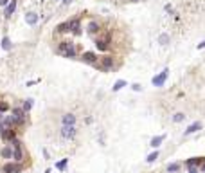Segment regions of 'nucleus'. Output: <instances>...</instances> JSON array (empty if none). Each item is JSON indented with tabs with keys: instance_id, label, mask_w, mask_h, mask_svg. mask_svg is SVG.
<instances>
[{
	"instance_id": "obj_8",
	"label": "nucleus",
	"mask_w": 205,
	"mask_h": 173,
	"mask_svg": "<svg viewBox=\"0 0 205 173\" xmlns=\"http://www.w3.org/2000/svg\"><path fill=\"white\" fill-rule=\"evenodd\" d=\"M76 121H78V117L70 112L61 116V124H65V126H76Z\"/></svg>"
},
{
	"instance_id": "obj_31",
	"label": "nucleus",
	"mask_w": 205,
	"mask_h": 173,
	"mask_svg": "<svg viewBox=\"0 0 205 173\" xmlns=\"http://www.w3.org/2000/svg\"><path fill=\"white\" fill-rule=\"evenodd\" d=\"M198 49H205V40H203V41H200V43H198Z\"/></svg>"
},
{
	"instance_id": "obj_1",
	"label": "nucleus",
	"mask_w": 205,
	"mask_h": 173,
	"mask_svg": "<svg viewBox=\"0 0 205 173\" xmlns=\"http://www.w3.org/2000/svg\"><path fill=\"white\" fill-rule=\"evenodd\" d=\"M58 54H61L63 58H76L78 56V51H76V45L72 41H59V45H58Z\"/></svg>"
},
{
	"instance_id": "obj_36",
	"label": "nucleus",
	"mask_w": 205,
	"mask_h": 173,
	"mask_svg": "<svg viewBox=\"0 0 205 173\" xmlns=\"http://www.w3.org/2000/svg\"><path fill=\"white\" fill-rule=\"evenodd\" d=\"M131 2H139V0H131Z\"/></svg>"
},
{
	"instance_id": "obj_3",
	"label": "nucleus",
	"mask_w": 205,
	"mask_h": 173,
	"mask_svg": "<svg viewBox=\"0 0 205 173\" xmlns=\"http://www.w3.org/2000/svg\"><path fill=\"white\" fill-rule=\"evenodd\" d=\"M110 41H112L110 34L103 33V34H99V36L96 38V47H97L99 51H108V49H110Z\"/></svg>"
},
{
	"instance_id": "obj_11",
	"label": "nucleus",
	"mask_w": 205,
	"mask_h": 173,
	"mask_svg": "<svg viewBox=\"0 0 205 173\" xmlns=\"http://www.w3.org/2000/svg\"><path fill=\"white\" fill-rule=\"evenodd\" d=\"M203 161H205V157H193V159H187V161H185V166H187V168H196V166H201Z\"/></svg>"
},
{
	"instance_id": "obj_5",
	"label": "nucleus",
	"mask_w": 205,
	"mask_h": 173,
	"mask_svg": "<svg viewBox=\"0 0 205 173\" xmlns=\"http://www.w3.org/2000/svg\"><path fill=\"white\" fill-rule=\"evenodd\" d=\"M13 161H14V162L24 161V150H22V142H20L18 139L13 141Z\"/></svg>"
},
{
	"instance_id": "obj_15",
	"label": "nucleus",
	"mask_w": 205,
	"mask_h": 173,
	"mask_svg": "<svg viewBox=\"0 0 205 173\" xmlns=\"http://www.w3.org/2000/svg\"><path fill=\"white\" fill-rule=\"evenodd\" d=\"M180 169H182V164H180V162H171V164H167L166 173H180Z\"/></svg>"
},
{
	"instance_id": "obj_19",
	"label": "nucleus",
	"mask_w": 205,
	"mask_h": 173,
	"mask_svg": "<svg viewBox=\"0 0 205 173\" xmlns=\"http://www.w3.org/2000/svg\"><path fill=\"white\" fill-rule=\"evenodd\" d=\"M0 153H2L4 159H13V148H11V146H6V148H2Z\"/></svg>"
},
{
	"instance_id": "obj_14",
	"label": "nucleus",
	"mask_w": 205,
	"mask_h": 173,
	"mask_svg": "<svg viewBox=\"0 0 205 173\" xmlns=\"http://www.w3.org/2000/svg\"><path fill=\"white\" fill-rule=\"evenodd\" d=\"M86 31H88L90 34H97V33L101 31L99 22H90V24H88V27H86Z\"/></svg>"
},
{
	"instance_id": "obj_35",
	"label": "nucleus",
	"mask_w": 205,
	"mask_h": 173,
	"mask_svg": "<svg viewBox=\"0 0 205 173\" xmlns=\"http://www.w3.org/2000/svg\"><path fill=\"white\" fill-rule=\"evenodd\" d=\"M2 119H4V117H2V112H0V123H2Z\"/></svg>"
},
{
	"instance_id": "obj_25",
	"label": "nucleus",
	"mask_w": 205,
	"mask_h": 173,
	"mask_svg": "<svg viewBox=\"0 0 205 173\" xmlns=\"http://www.w3.org/2000/svg\"><path fill=\"white\" fill-rule=\"evenodd\" d=\"M67 164H68V159H63V161H59V162L56 164V168H58L59 171H63V169L67 168Z\"/></svg>"
},
{
	"instance_id": "obj_13",
	"label": "nucleus",
	"mask_w": 205,
	"mask_h": 173,
	"mask_svg": "<svg viewBox=\"0 0 205 173\" xmlns=\"http://www.w3.org/2000/svg\"><path fill=\"white\" fill-rule=\"evenodd\" d=\"M2 137H4V141H14L16 139V132L13 128H6L2 132Z\"/></svg>"
},
{
	"instance_id": "obj_20",
	"label": "nucleus",
	"mask_w": 205,
	"mask_h": 173,
	"mask_svg": "<svg viewBox=\"0 0 205 173\" xmlns=\"http://www.w3.org/2000/svg\"><path fill=\"white\" fill-rule=\"evenodd\" d=\"M70 31V25H68V22H63V24H59L56 27V33H68Z\"/></svg>"
},
{
	"instance_id": "obj_12",
	"label": "nucleus",
	"mask_w": 205,
	"mask_h": 173,
	"mask_svg": "<svg viewBox=\"0 0 205 173\" xmlns=\"http://www.w3.org/2000/svg\"><path fill=\"white\" fill-rule=\"evenodd\" d=\"M198 130H201V123L200 121H196V123H193V124H189L187 128H185V135H191V134H194V132H198Z\"/></svg>"
},
{
	"instance_id": "obj_30",
	"label": "nucleus",
	"mask_w": 205,
	"mask_h": 173,
	"mask_svg": "<svg viewBox=\"0 0 205 173\" xmlns=\"http://www.w3.org/2000/svg\"><path fill=\"white\" fill-rule=\"evenodd\" d=\"M9 2H11V0H0V7H6Z\"/></svg>"
},
{
	"instance_id": "obj_10",
	"label": "nucleus",
	"mask_w": 205,
	"mask_h": 173,
	"mask_svg": "<svg viewBox=\"0 0 205 173\" xmlns=\"http://www.w3.org/2000/svg\"><path fill=\"white\" fill-rule=\"evenodd\" d=\"M2 169H4V173H20V171L24 169V168H22L20 164H13V162H7V164L2 168Z\"/></svg>"
},
{
	"instance_id": "obj_32",
	"label": "nucleus",
	"mask_w": 205,
	"mask_h": 173,
	"mask_svg": "<svg viewBox=\"0 0 205 173\" xmlns=\"http://www.w3.org/2000/svg\"><path fill=\"white\" fill-rule=\"evenodd\" d=\"M200 171H201V173H205V161L201 162V166H200Z\"/></svg>"
},
{
	"instance_id": "obj_22",
	"label": "nucleus",
	"mask_w": 205,
	"mask_h": 173,
	"mask_svg": "<svg viewBox=\"0 0 205 173\" xmlns=\"http://www.w3.org/2000/svg\"><path fill=\"white\" fill-rule=\"evenodd\" d=\"M122 86H126V81H124V79H119V81H115V85H113V89H112V90H113V92H117V90L122 89Z\"/></svg>"
},
{
	"instance_id": "obj_28",
	"label": "nucleus",
	"mask_w": 205,
	"mask_h": 173,
	"mask_svg": "<svg viewBox=\"0 0 205 173\" xmlns=\"http://www.w3.org/2000/svg\"><path fill=\"white\" fill-rule=\"evenodd\" d=\"M7 110H9V105H7L6 101H2V103H0V112L4 114V112H7Z\"/></svg>"
},
{
	"instance_id": "obj_16",
	"label": "nucleus",
	"mask_w": 205,
	"mask_h": 173,
	"mask_svg": "<svg viewBox=\"0 0 205 173\" xmlns=\"http://www.w3.org/2000/svg\"><path fill=\"white\" fill-rule=\"evenodd\" d=\"M14 9H16V0H11V2L6 6V11H4V15H6V18H9L13 13H14Z\"/></svg>"
},
{
	"instance_id": "obj_9",
	"label": "nucleus",
	"mask_w": 205,
	"mask_h": 173,
	"mask_svg": "<svg viewBox=\"0 0 205 173\" xmlns=\"http://www.w3.org/2000/svg\"><path fill=\"white\" fill-rule=\"evenodd\" d=\"M68 25H70V33H74V34H81V24H79V18L68 20Z\"/></svg>"
},
{
	"instance_id": "obj_21",
	"label": "nucleus",
	"mask_w": 205,
	"mask_h": 173,
	"mask_svg": "<svg viewBox=\"0 0 205 173\" xmlns=\"http://www.w3.org/2000/svg\"><path fill=\"white\" fill-rule=\"evenodd\" d=\"M11 47H13V45H11V40H9L7 36H4V38H2V49H4V51H11Z\"/></svg>"
},
{
	"instance_id": "obj_23",
	"label": "nucleus",
	"mask_w": 205,
	"mask_h": 173,
	"mask_svg": "<svg viewBox=\"0 0 205 173\" xmlns=\"http://www.w3.org/2000/svg\"><path fill=\"white\" fill-rule=\"evenodd\" d=\"M158 43H160V45H167L169 43V34H160L158 36Z\"/></svg>"
},
{
	"instance_id": "obj_27",
	"label": "nucleus",
	"mask_w": 205,
	"mask_h": 173,
	"mask_svg": "<svg viewBox=\"0 0 205 173\" xmlns=\"http://www.w3.org/2000/svg\"><path fill=\"white\" fill-rule=\"evenodd\" d=\"M184 119H185V116L182 114V112H180V114H175V116H173V121H175V123H182Z\"/></svg>"
},
{
	"instance_id": "obj_29",
	"label": "nucleus",
	"mask_w": 205,
	"mask_h": 173,
	"mask_svg": "<svg viewBox=\"0 0 205 173\" xmlns=\"http://www.w3.org/2000/svg\"><path fill=\"white\" fill-rule=\"evenodd\" d=\"M131 89H133V90H137V92H141V90H142V86H141L139 83H135V85L131 86Z\"/></svg>"
},
{
	"instance_id": "obj_37",
	"label": "nucleus",
	"mask_w": 205,
	"mask_h": 173,
	"mask_svg": "<svg viewBox=\"0 0 205 173\" xmlns=\"http://www.w3.org/2000/svg\"><path fill=\"white\" fill-rule=\"evenodd\" d=\"M0 171H2V169H0Z\"/></svg>"
},
{
	"instance_id": "obj_7",
	"label": "nucleus",
	"mask_w": 205,
	"mask_h": 173,
	"mask_svg": "<svg viewBox=\"0 0 205 173\" xmlns=\"http://www.w3.org/2000/svg\"><path fill=\"white\" fill-rule=\"evenodd\" d=\"M81 60H83L85 63H90V65H97V61H99V58H97V54H96V52H90V51H86V52H83V56H81Z\"/></svg>"
},
{
	"instance_id": "obj_24",
	"label": "nucleus",
	"mask_w": 205,
	"mask_h": 173,
	"mask_svg": "<svg viewBox=\"0 0 205 173\" xmlns=\"http://www.w3.org/2000/svg\"><path fill=\"white\" fill-rule=\"evenodd\" d=\"M22 108H24V110H25V114L31 110V108H33V99H25L24 101V105H22Z\"/></svg>"
},
{
	"instance_id": "obj_17",
	"label": "nucleus",
	"mask_w": 205,
	"mask_h": 173,
	"mask_svg": "<svg viewBox=\"0 0 205 173\" xmlns=\"http://www.w3.org/2000/svg\"><path fill=\"white\" fill-rule=\"evenodd\" d=\"M164 141H166V134H164V135H156V137H153V139H151L149 146H153V148H158V146H160Z\"/></svg>"
},
{
	"instance_id": "obj_6",
	"label": "nucleus",
	"mask_w": 205,
	"mask_h": 173,
	"mask_svg": "<svg viewBox=\"0 0 205 173\" xmlns=\"http://www.w3.org/2000/svg\"><path fill=\"white\" fill-rule=\"evenodd\" d=\"M167 74H169V71L164 69L162 72H158V74L151 79V83H153L155 86H164V83H166V79H167Z\"/></svg>"
},
{
	"instance_id": "obj_2",
	"label": "nucleus",
	"mask_w": 205,
	"mask_h": 173,
	"mask_svg": "<svg viewBox=\"0 0 205 173\" xmlns=\"http://www.w3.org/2000/svg\"><path fill=\"white\" fill-rule=\"evenodd\" d=\"M96 67L99 69V71H103V72H108V71H112V69H115V58L113 56H103V58H99V61H97V65Z\"/></svg>"
},
{
	"instance_id": "obj_34",
	"label": "nucleus",
	"mask_w": 205,
	"mask_h": 173,
	"mask_svg": "<svg viewBox=\"0 0 205 173\" xmlns=\"http://www.w3.org/2000/svg\"><path fill=\"white\" fill-rule=\"evenodd\" d=\"M189 173H198V169L196 168H189Z\"/></svg>"
},
{
	"instance_id": "obj_18",
	"label": "nucleus",
	"mask_w": 205,
	"mask_h": 173,
	"mask_svg": "<svg viewBox=\"0 0 205 173\" xmlns=\"http://www.w3.org/2000/svg\"><path fill=\"white\" fill-rule=\"evenodd\" d=\"M25 22L29 25H36V22H38V15L36 13H27L25 15Z\"/></svg>"
},
{
	"instance_id": "obj_33",
	"label": "nucleus",
	"mask_w": 205,
	"mask_h": 173,
	"mask_svg": "<svg viewBox=\"0 0 205 173\" xmlns=\"http://www.w3.org/2000/svg\"><path fill=\"white\" fill-rule=\"evenodd\" d=\"M63 2V6H68V4H72V0H61Z\"/></svg>"
},
{
	"instance_id": "obj_26",
	"label": "nucleus",
	"mask_w": 205,
	"mask_h": 173,
	"mask_svg": "<svg viewBox=\"0 0 205 173\" xmlns=\"http://www.w3.org/2000/svg\"><path fill=\"white\" fill-rule=\"evenodd\" d=\"M158 155H160L158 151H153V153H149V155H148V159H146V161H148V162H155V161L158 159Z\"/></svg>"
},
{
	"instance_id": "obj_4",
	"label": "nucleus",
	"mask_w": 205,
	"mask_h": 173,
	"mask_svg": "<svg viewBox=\"0 0 205 173\" xmlns=\"http://www.w3.org/2000/svg\"><path fill=\"white\" fill-rule=\"evenodd\" d=\"M59 134H61V137H63V139L72 141V139L78 135V130H76V126H65V124H61Z\"/></svg>"
}]
</instances>
